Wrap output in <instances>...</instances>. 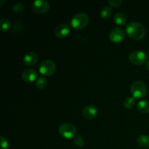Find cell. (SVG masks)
Returning <instances> with one entry per match:
<instances>
[{"label": "cell", "instance_id": "1", "mask_svg": "<svg viewBox=\"0 0 149 149\" xmlns=\"http://www.w3.org/2000/svg\"><path fill=\"white\" fill-rule=\"evenodd\" d=\"M126 32L128 36L134 40H140L146 34L145 27L138 22H130L126 26Z\"/></svg>", "mask_w": 149, "mask_h": 149}, {"label": "cell", "instance_id": "2", "mask_svg": "<svg viewBox=\"0 0 149 149\" xmlns=\"http://www.w3.org/2000/svg\"><path fill=\"white\" fill-rule=\"evenodd\" d=\"M89 23V16L84 13H77L71 20V26L77 30L85 28Z\"/></svg>", "mask_w": 149, "mask_h": 149}, {"label": "cell", "instance_id": "3", "mask_svg": "<svg viewBox=\"0 0 149 149\" xmlns=\"http://www.w3.org/2000/svg\"><path fill=\"white\" fill-rule=\"evenodd\" d=\"M59 133L63 138H66V139H71V138H74L77 135V127L74 126L73 124L71 123H63L60 126Z\"/></svg>", "mask_w": 149, "mask_h": 149}, {"label": "cell", "instance_id": "4", "mask_svg": "<svg viewBox=\"0 0 149 149\" xmlns=\"http://www.w3.org/2000/svg\"><path fill=\"white\" fill-rule=\"evenodd\" d=\"M131 93L135 98H143L147 93V87L144 82L135 81L131 85Z\"/></svg>", "mask_w": 149, "mask_h": 149}, {"label": "cell", "instance_id": "5", "mask_svg": "<svg viewBox=\"0 0 149 149\" xmlns=\"http://www.w3.org/2000/svg\"><path fill=\"white\" fill-rule=\"evenodd\" d=\"M39 70L42 75L45 77H49L55 73L56 70V65L55 62L51 60H45L39 65Z\"/></svg>", "mask_w": 149, "mask_h": 149}, {"label": "cell", "instance_id": "6", "mask_svg": "<svg viewBox=\"0 0 149 149\" xmlns=\"http://www.w3.org/2000/svg\"><path fill=\"white\" fill-rule=\"evenodd\" d=\"M129 60L132 64L137 65H143L147 60V55L143 51L135 50L132 51L129 55Z\"/></svg>", "mask_w": 149, "mask_h": 149}, {"label": "cell", "instance_id": "7", "mask_svg": "<svg viewBox=\"0 0 149 149\" xmlns=\"http://www.w3.org/2000/svg\"><path fill=\"white\" fill-rule=\"evenodd\" d=\"M32 8L37 13H45L49 10V4L46 0H36L32 4Z\"/></svg>", "mask_w": 149, "mask_h": 149}, {"label": "cell", "instance_id": "8", "mask_svg": "<svg viewBox=\"0 0 149 149\" xmlns=\"http://www.w3.org/2000/svg\"><path fill=\"white\" fill-rule=\"evenodd\" d=\"M125 31L121 28H114L112 29L109 34V39L112 42L119 43L125 39Z\"/></svg>", "mask_w": 149, "mask_h": 149}, {"label": "cell", "instance_id": "9", "mask_svg": "<svg viewBox=\"0 0 149 149\" xmlns=\"http://www.w3.org/2000/svg\"><path fill=\"white\" fill-rule=\"evenodd\" d=\"M98 113V109L95 105H88L82 111V116L87 119H92L95 117Z\"/></svg>", "mask_w": 149, "mask_h": 149}, {"label": "cell", "instance_id": "10", "mask_svg": "<svg viewBox=\"0 0 149 149\" xmlns=\"http://www.w3.org/2000/svg\"><path fill=\"white\" fill-rule=\"evenodd\" d=\"M71 32L69 26L65 23H61L58 25L55 29V34L58 38H64L68 36Z\"/></svg>", "mask_w": 149, "mask_h": 149}, {"label": "cell", "instance_id": "11", "mask_svg": "<svg viewBox=\"0 0 149 149\" xmlns=\"http://www.w3.org/2000/svg\"><path fill=\"white\" fill-rule=\"evenodd\" d=\"M22 79L26 82H33L37 79L38 73L32 68H28L24 70L21 74Z\"/></svg>", "mask_w": 149, "mask_h": 149}, {"label": "cell", "instance_id": "12", "mask_svg": "<svg viewBox=\"0 0 149 149\" xmlns=\"http://www.w3.org/2000/svg\"><path fill=\"white\" fill-rule=\"evenodd\" d=\"M39 60L37 54L34 52H29L25 54L23 58V62L25 65L31 66L35 65Z\"/></svg>", "mask_w": 149, "mask_h": 149}, {"label": "cell", "instance_id": "13", "mask_svg": "<svg viewBox=\"0 0 149 149\" xmlns=\"http://www.w3.org/2000/svg\"><path fill=\"white\" fill-rule=\"evenodd\" d=\"M137 108L140 112L143 113H149V101L146 100H142L139 101L137 105Z\"/></svg>", "mask_w": 149, "mask_h": 149}, {"label": "cell", "instance_id": "14", "mask_svg": "<svg viewBox=\"0 0 149 149\" xmlns=\"http://www.w3.org/2000/svg\"><path fill=\"white\" fill-rule=\"evenodd\" d=\"M113 13V10H112L111 7L109 5H105L102 7L101 10H100V15L103 18L107 19L110 17Z\"/></svg>", "mask_w": 149, "mask_h": 149}, {"label": "cell", "instance_id": "15", "mask_svg": "<svg viewBox=\"0 0 149 149\" xmlns=\"http://www.w3.org/2000/svg\"><path fill=\"white\" fill-rule=\"evenodd\" d=\"M114 21L116 24L120 25V26H123L127 22V17L124 13H118L114 15Z\"/></svg>", "mask_w": 149, "mask_h": 149}, {"label": "cell", "instance_id": "16", "mask_svg": "<svg viewBox=\"0 0 149 149\" xmlns=\"http://www.w3.org/2000/svg\"><path fill=\"white\" fill-rule=\"evenodd\" d=\"M137 141H138V145L141 146V147H144V148L149 147V136H148V135H140V136H138Z\"/></svg>", "mask_w": 149, "mask_h": 149}, {"label": "cell", "instance_id": "17", "mask_svg": "<svg viewBox=\"0 0 149 149\" xmlns=\"http://www.w3.org/2000/svg\"><path fill=\"white\" fill-rule=\"evenodd\" d=\"M47 85V81L45 77H40L36 81V87L39 90H43Z\"/></svg>", "mask_w": 149, "mask_h": 149}, {"label": "cell", "instance_id": "18", "mask_svg": "<svg viewBox=\"0 0 149 149\" xmlns=\"http://www.w3.org/2000/svg\"><path fill=\"white\" fill-rule=\"evenodd\" d=\"M0 27L1 31H7L11 27V23L7 18H2L0 20Z\"/></svg>", "mask_w": 149, "mask_h": 149}, {"label": "cell", "instance_id": "19", "mask_svg": "<svg viewBox=\"0 0 149 149\" xmlns=\"http://www.w3.org/2000/svg\"><path fill=\"white\" fill-rule=\"evenodd\" d=\"M135 105V97H128L124 100V106L127 109H132Z\"/></svg>", "mask_w": 149, "mask_h": 149}, {"label": "cell", "instance_id": "20", "mask_svg": "<svg viewBox=\"0 0 149 149\" xmlns=\"http://www.w3.org/2000/svg\"><path fill=\"white\" fill-rule=\"evenodd\" d=\"M13 10L15 13H20L24 10V5L21 3H15V4H13Z\"/></svg>", "mask_w": 149, "mask_h": 149}, {"label": "cell", "instance_id": "21", "mask_svg": "<svg viewBox=\"0 0 149 149\" xmlns=\"http://www.w3.org/2000/svg\"><path fill=\"white\" fill-rule=\"evenodd\" d=\"M74 144L77 146L79 147H81L84 146V138L81 136H76L75 138H74Z\"/></svg>", "mask_w": 149, "mask_h": 149}, {"label": "cell", "instance_id": "22", "mask_svg": "<svg viewBox=\"0 0 149 149\" xmlns=\"http://www.w3.org/2000/svg\"><path fill=\"white\" fill-rule=\"evenodd\" d=\"M0 141H1V149H8V142H7V140L4 137H0Z\"/></svg>", "mask_w": 149, "mask_h": 149}, {"label": "cell", "instance_id": "23", "mask_svg": "<svg viewBox=\"0 0 149 149\" xmlns=\"http://www.w3.org/2000/svg\"><path fill=\"white\" fill-rule=\"evenodd\" d=\"M122 3V0H109V4L111 7H119Z\"/></svg>", "mask_w": 149, "mask_h": 149}, {"label": "cell", "instance_id": "24", "mask_svg": "<svg viewBox=\"0 0 149 149\" xmlns=\"http://www.w3.org/2000/svg\"><path fill=\"white\" fill-rule=\"evenodd\" d=\"M146 68H147V70H148V71L149 72V61H147V63H146Z\"/></svg>", "mask_w": 149, "mask_h": 149}]
</instances>
